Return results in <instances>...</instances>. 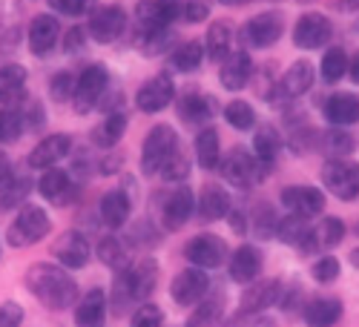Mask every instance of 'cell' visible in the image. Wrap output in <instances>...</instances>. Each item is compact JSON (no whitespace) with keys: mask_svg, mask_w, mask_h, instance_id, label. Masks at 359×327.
I'll list each match as a JSON object with an SVG mask.
<instances>
[{"mask_svg":"<svg viewBox=\"0 0 359 327\" xmlns=\"http://www.w3.org/2000/svg\"><path fill=\"white\" fill-rule=\"evenodd\" d=\"M26 287L35 299H41L49 310H67L78 299V284L67 276L64 267L55 264H35L26 273Z\"/></svg>","mask_w":359,"mask_h":327,"instance_id":"cell-1","label":"cell"},{"mask_svg":"<svg viewBox=\"0 0 359 327\" xmlns=\"http://www.w3.org/2000/svg\"><path fill=\"white\" fill-rule=\"evenodd\" d=\"M156 281H158V264L156 261L144 258V261L127 267V270L118 276L115 287H112V307H115V313L127 310L133 302L147 299V295L156 290Z\"/></svg>","mask_w":359,"mask_h":327,"instance_id":"cell-2","label":"cell"},{"mask_svg":"<svg viewBox=\"0 0 359 327\" xmlns=\"http://www.w3.org/2000/svg\"><path fill=\"white\" fill-rule=\"evenodd\" d=\"M178 150V138L175 130L167 124H158L156 130H149L147 141H144V150H141V169L147 175H156L164 169V164L175 155Z\"/></svg>","mask_w":359,"mask_h":327,"instance_id":"cell-3","label":"cell"},{"mask_svg":"<svg viewBox=\"0 0 359 327\" xmlns=\"http://www.w3.org/2000/svg\"><path fill=\"white\" fill-rule=\"evenodd\" d=\"M219 167H222V175L233 187H253L267 175V164L259 161L256 155H250L248 150H242V146H236Z\"/></svg>","mask_w":359,"mask_h":327,"instance_id":"cell-4","label":"cell"},{"mask_svg":"<svg viewBox=\"0 0 359 327\" xmlns=\"http://www.w3.org/2000/svg\"><path fill=\"white\" fill-rule=\"evenodd\" d=\"M46 232H49V216L41 207H23L9 224L6 239L12 247H29V244H38Z\"/></svg>","mask_w":359,"mask_h":327,"instance_id":"cell-5","label":"cell"},{"mask_svg":"<svg viewBox=\"0 0 359 327\" xmlns=\"http://www.w3.org/2000/svg\"><path fill=\"white\" fill-rule=\"evenodd\" d=\"M107 89H109V72H107V67L104 64H89L81 72V78H78L75 98H72L78 115H86L93 106H98Z\"/></svg>","mask_w":359,"mask_h":327,"instance_id":"cell-6","label":"cell"},{"mask_svg":"<svg viewBox=\"0 0 359 327\" xmlns=\"http://www.w3.org/2000/svg\"><path fill=\"white\" fill-rule=\"evenodd\" d=\"M322 181L337 198L353 201L359 195V164L348 158H331L322 167Z\"/></svg>","mask_w":359,"mask_h":327,"instance_id":"cell-7","label":"cell"},{"mask_svg":"<svg viewBox=\"0 0 359 327\" xmlns=\"http://www.w3.org/2000/svg\"><path fill=\"white\" fill-rule=\"evenodd\" d=\"M282 29H285L282 15L262 12V15H256L253 20H248V26L242 29V41H245L250 49H267V46H273V43L282 38Z\"/></svg>","mask_w":359,"mask_h":327,"instance_id":"cell-8","label":"cell"},{"mask_svg":"<svg viewBox=\"0 0 359 327\" xmlns=\"http://www.w3.org/2000/svg\"><path fill=\"white\" fill-rule=\"evenodd\" d=\"M207 290H210V279H207L204 270H198V267H190V270L184 273H178L170 284V295H172V302L175 305H182V307H190V305H198Z\"/></svg>","mask_w":359,"mask_h":327,"instance_id":"cell-9","label":"cell"},{"mask_svg":"<svg viewBox=\"0 0 359 327\" xmlns=\"http://www.w3.org/2000/svg\"><path fill=\"white\" fill-rule=\"evenodd\" d=\"M184 256H187V261H193L198 267V270H213V267L224 264L227 247H224V242L219 239V235L204 232V235H196V239L187 244Z\"/></svg>","mask_w":359,"mask_h":327,"instance_id":"cell-10","label":"cell"},{"mask_svg":"<svg viewBox=\"0 0 359 327\" xmlns=\"http://www.w3.org/2000/svg\"><path fill=\"white\" fill-rule=\"evenodd\" d=\"M331 35H334L331 20H327L325 15L311 12V15L299 18V23H296V29H293V43H296L299 49H319L322 43L331 41Z\"/></svg>","mask_w":359,"mask_h":327,"instance_id":"cell-11","label":"cell"},{"mask_svg":"<svg viewBox=\"0 0 359 327\" xmlns=\"http://www.w3.org/2000/svg\"><path fill=\"white\" fill-rule=\"evenodd\" d=\"M124 26H127V15L121 6H104L89 15V38L98 43H112L124 32Z\"/></svg>","mask_w":359,"mask_h":327,"instance_id":"cell-12","label":"cell"},{"mask_svg":"<svg viewBox=\"0 0 359 327\" xmlns=\"http://www.w3.org/2000/svg\"><path fill=\"white\" fill-rule=\"evenodd\" d=\"M175 95V86H172V78L170 75H156L149 78L135 95V104L141 112H158L164 109Z\"/></svg>","mask_w":359,"mask_h":327,"instance_id":"cell-13","label":"cell"},{"mask_svg":"<svg viewBox=\"0 0 359 327\" xmlns=\"http://www.w3.org/2000/svg\"><path fill=\"white\" fill-rule=\"evenodd\" d=\"M282 204L290 210V216L311 218V216L322 213L325 195L316 187H287V190H282Z\"/></svg>","mask_w":359,"mask_h":327,"instance_id":"cell-14","label":"cell"},{"mask_svg":"<svg viewBox=\"0 0 359 327\" xmlns=\"http://www.w3.org/2000/svg\"><path fill=\"white\" fill-rule=\"evenodd\" d=\"M69 150H72V138L69 135H64V132L49 135V138H43L35 146V150H32V155H29V164H32L35 169H52L57 161L69 155Z\"/></svg>","mask_w":359,"mask_h":327,"instance_id":"cell-15","label":"cell"},{"mask_svg":"<svg viewBox=\"0 0 359 327\" xmlns=\"http://www.w3.org/2000/svg\"><path fill=\"white\" fill-rule=\"evenodd\" d=\"M262 273V253L250 244L238 247L230 258V279L238 284H253Z\"/></svg>","mask_w":359,"mask_h":327,"instance_id":"cell-16","label":"cell"},{"mask_svg":"<svg viewBox=\"0 0 359 327\" xmlns=\"http://www.w3.org/2000/svg\"><path fill=\"white\" fill-rule=\"evenodd\" d=\"M57 35H61V26L52 15H38L29 26V49H32L38 57L49 55L52 46L57 43Z\"/></svg>","mask_w":359,"mask_h":327,"instance_id":"cell-17","label":"cell"},{"mask_svg":"<svg viewBox=\"0 0 359 327\" xmlns=\"http://www.w3.org/2000/svg\"><path fill=\"white\" fill-rule=\"evenodd\" d=\"M38 190L43 193V198H49L57 207H64V204H69L75 198V184H72L69 172H64V169H46Z\"/></svg>","mask_w":359,"mask_h":327,"instance_id":"cell-18","label":"cell"},{"mask_svg":"<svg viewBox=\"0 0 359 327\" xmlns=\"http://www.w3.org/2000/svg\"><path fill=\"white\" fill-rule=\"evenodd\" d=\"M55 258L61 261L64 267H69V270H78V267H83L89 261V244L81 232H67L57 239L55 244Z\"/></svg>","mask_w":359,"mask_h":327,"instance_id":"cell-19","label":"cell"},{"mask_svg":"<svg viewBox=\"0 0 359 327\" xmlns=\"http://www.w3.org/2000/svg\"><path fill=\"white\" fill-rule=\"evenodd\" d=\"M193 193L187 187H178L175 193H170V198L164 201V227L167 230H178L182 224H187V218L193 216Z\"/></svg>","mask_w":359,"mask_h":327,"instance_id":"cell-20","label":"cell"},{"mask_svg":"<svg viewBox=\"0 0 359 327\" xmlns=\"http://www.w3.org/2000/svg\"><path fill=\"white\" fill-rule=\"evenodd\" d=\"M250 75H253V61H250L248 52H233L222 61L219 78L227 89H242L250 81Z\"/></svg>","mask_w":359,"mask_h":327,"instance_id":"cell-21","label":"cell"},{"mask_svg":"<svg viewBox=\"0 0 359 327\" xmlns=\"http://www.w3.org/2000/svg\"><path fill=\"white\" fill-rule=\"evenodd\" d=\"M313 83V64L308 61H296L285 75H282V83H279V95L276 98H299L305 95Z\"/></svg>","mask_w":359,"mask_h":327,"instance_id":"cell-22","label":"cell"},{"mask_svg":"<svg viewBox=\"0 0 359 327\" xmlns=\"http://www.w3.org/2000/svg\"><path fill=\"white\" fill-rule=\"evenodd\" d=\"M276 235H279L285 244L302 247V250H313V227H311L308 218H302V216H287V218H282L279 227H276Z\"/></svg>","mask_w":359,"mask_h":327,"instance_id":"cell-23","label":"cell"},{"mask_svg":"<svg viewBox=\"0 0 359 327\" xmlns=\"http://www.w3.org/2000/svg\"><path fill=\"white\" fill-rule=\"evenodd\" d=\"M104 319H107V295H104V290L95 287L81 299L75 321H78V327H104Z\"/></svg>","mask_w":359,"mask_h":327,"instance_id":"cell-24","label":"cell"},{"mask_svg":"<svg viewBox=\"0 0 359 327\" xmlns=\"http://www.w3.org/2000/svg\"><path fill=\"white\" fill-rule=\"evenodd\" d=\"M198 213L204 221H219L230 213V195L219 184H207L198 198Z\"/></svg>","mask_w":359,"mask_h":327,"instance_id":"cell-25","label":"cell"},{"mask_svg":"<svg viewBox=\"0 0 359 327\" xmlns=\"http://www.w3.org/2000/svg\"><path fill=\"white\" fill-rule=\"evenodd\" d=\"M23 83H26V69L18 64L0 67V104L15 106L23 98Z\"/></svg>","mask_w":359,"mask_h":327,"instance_id":"cell-26","label":"cell"},{"mask_svg":"<svg viewBox=\"0 0 359 327\" xmlns=\"http://www.w3.org/2000/svg\"><path fill=\"white\" fill-rule=\"evenodd\" d=\"M101 218H104V224L107 227H124L127 224V218H130V198H127V193H121V190H112V193H107L104 198H101Z\"/></svg>","mask_w":359,"mask_h":327,"instance_id":"cell-27","label":"cell"},{"mask_svg":"<svg viewBox=\"0 0 359 327\" xmlns=\"http://www.w3.org/2000/svg\"><path fill=\"white\" fill-rule=\"evenodd\" d=\"M325 118L337 127H348L359 121V98L356 95H334L325 104Z\"/></svg>","mask_w":359,"mask_h":327,"instance_id":"cell-28","label":"cell"},{"mask_svg":"<svg viewBox=\"0 0 359 327\" xmlns=\"http://www.w3.org/2000/svg\"><path fill=\"white\" fill-rule=\"evenodd\" d=\"M282 284L279 281H253L248 287V293L242 295V313H250V310H262V307H271L276 302Z\"/></svg>","mask_w":359,"mask_h":327,"instance_id":"cell-29","label":"cell"},{"mask_svg":"<svg viewBox=\"0 0 359 327\" xmlns=\"http://www.w3.org/2000/svg\"><path fill=\"white\" fill-rule=\"evenodd\" d=\"M230 46H233V29H230V23L216 20L210 29H207V41H204L207 57H210V61H224V57L230 55Z\"/></svg>","mask_w":359,"mask_h":327,"instance_id":"cell-30","label":"cell"},{"mask_svg":"<svg viewBox=\"0 0 359 327\" xmlns=\"http://www.w3.org/2000/svg\"><path fill=\"white\" fill-rule=\"evenodd\" d=\"M342 319V302L337 299H316L305 310L308 327H334Z\"/></svg>","mask_w":359,"mask_h":327,"instance_id":"cell-31","label":"cell"},{"mask_svg":"<svg viewBox=\"0 0 359 327\" xmlns=\"http://www.w3.org/2000/svg\"><path fill=\"white\" fill-rule=\"evenodd\" d=\"M196 158L204 169H216L222 164V146H219V132L207 127L196 135Z\"/></svg>","mask_w":359,"mask_h":327,"instance_id":"cell-32","label":"cell"},{"mask_svg":"<svg viewBox=\"0 0 359 327\" xmlns=\"http://www.w3.org/2000/svg\"><path fill=\"white\" fill-rule=\"evenodd\" d=\"M127 130V115L124 112H109L104 121L93 130V144L98 146H115Z\"/></svg>","mask_w":359,"mask_h":327,"instance_id":"cell-33","label":"cell"},{"mask_svg":"<svg viewBox=\"0 0 359 327\" xmlns=\"http://www.w3.org/2000/svg\"><path fill=\"white\" fill-rule=\"evenodd\" d=\"M210 106H213L210 98H204L198 92H187V95H182V101H178V115H182L187 124H201L213 115Z\"/></svg>","mask_w":359,"mask_h":327,"instance_id":"cell-34","label":"cell"},{"mask_svg":"<svg viewBox=\"0 0 359 327\" xmlns=\"http://www.w3.org/2000/svg\"><path fill=\"white\" fill-rule=\"evenodd\" d=\"M282 150V135L273 130V127H262L253 138V155L264 164H271Z\"/></svg>","mask_w":359,"mask_h":327,"instance_id":"cell-35","label":"cell"},{"mask_svg":"<svg viewBox=\"0 0 359 327\" xmlns=\"http://www.w3.org/2000/svg\"><path fill=\"white\" fill-rule=\"evenodd\" d=\"M345 239V224L339 218H322L313 227V247H337Z\"/></svg>","mask_w":359,"mask_h":327,"instance_id":"cell-36","label":"cell"},{"mask_svg":"<svg viewBox=\"0 0 359 327\" xmlns=\"http://www.w3.org/2000/svg\"><path fill=\"white\" fill-rule=\"evenodd\" d=\"M201 57H204V46H201V41L182 43V46L172 52V69H178V72H193V69L201 67Z\"/></svg>","mask_w":359,"mask_h":327,"instance_id":"cell-37","label":"cell"},{"mask_svg":"<svg viewBox=\"0 0 359 327\" xmlns=\"http://www.w3.org/2000/svg\"><path fill=\"white\" fill-rule=\"evenodd\" d=\"M23 130H26V115H23V109L6 106L4 112H0V144L18 141Z\"/></svg>","mask_w":359,"mask_h":327,"instance_id":"cell-38","label":"cell"},{"mask_svg":"<svg viewBox=\"0 0 359 327\" xmlns=\"http://www.w3.org/2000/svg\"><path fill=\"white\" fill-rule=\"evenodd\" d=\"M319 72H322V78H325L327 83L342 81V75L348 72V55H345V49H339V46L327 49V52H325V57H322Z\"/></svg>","mask_w":359,"mask_h":327,"instance_id":"cell-39","label":"cell"},{"mask_svg":"<svg viewBox=\"0 0 359 327\" xmlns=\"http://www.w3.org/2000/svg\"><path fill=\"white\" fill-rule=\"evenodd\" d=\"M224 118H227V124L236 127V130H250V127L256 124V112H253V106H250L248 101H233V104H227Z\"/></svg>","mask_w":359,"mask_h":327,"instance_id":"cell-40","label":"cell"},{"mask_svg":"<svg viewBox=\"0 0 359 327\" xmlns=\"http://www.w3.org/2000/svg\"><path fill=\"white\" fill-rule=\"evenodd\" d=\"M322 150L331 155V158H345V155H351V150H353V138H351L348 132H342V130L325 132V135H322Z\"/></svg>","mask_w":359,"mask_h":327,"instance_id":"cell-41","label":"cell"},{"mask_svg":"<svg viewBox=\"0 0 359 327\" xmlns=\"http://www.w3.org/2000/svg\"><path fill=\"white\" fill-rule=\"evenodd\" d=\"M29 190H32L29 178H26V175H15L12 181L6 184V190L0 193V207H4V210H12V207H18V204L29 195Z\"/></svg>","mask_w":359,"mask_h":327,"instance_id":"cell-42","label":"cell"},{"mask_svg":"<svg viewBox=\"0 0 359 327\" xmlns=\"http://www.w3.org/2000/svg\"><path fill=\"white\" fill-rule=\"evenodd\" d=\"M98 258L107 264V267H115V270H121L124 261H127V253H124V244L118 242V239H101L98 244Z\"/></svg>","mask_w":359,"mask_h":327,"instance_id":"cell-43","label":"cell"},{"mask_svg":"<svg viewBox=\"0 0 359 327\" xmlns=\"http://www.w3.org/2000/svg\"><path fill=\"white\" fill-rule=\"evenodd\" d=\"M75 86H78V81H75L72 72H57V75L52 78V83H49V95H52L57 104H67V101L75 98Z\"/></svg>","mask_w":359,"mask_h":327,"instance_id":"cell-44","label":"cell"},{"mask_svg":"<svg viewBox=\"0 0 359 327\" xmlns=\"http://www.w3.org/2000/svg\"><path fill=\"white\" fill-rule=\"evenodd\" d=\"M172 46V32H170V26L167 29H156V32H149L147 38H141V49L144 55H161Z\"/></svg>","mask_w":359,"mask_h":327,"instance_id":"cell-45","label":"cell"},{"mask_svg":"<svg viewBox=\"0 0 359 327\" xmlns=\"http://www.w3.org/2000/svg\"><path fill=\"white\" fill-rule=\"evenodd\" d=\"M219 319H222V307H219V302H204V305L190 316V321H187L184 327H216Z\"/></svg>","mask_w":359,"mask_h":327,"instance_id":"cell-46","label":"cell"},{"mask_svg":"<svg viewBox=\"0 0 359 327\" xmlns=\"http://www.w3.org/2000/svg\"><path fill=\"white\" fill-rule=\"evenodd\" d=\"M184 15L182 0H156V23L158 29H167L172 20H178Z\"/></svg>","mask_w":359,"mask_h":327,"instance_id":"cell-47","label":"cell"},{"mask_svg":"<svg viewBox=\"0 0 359 327\" xmlns=\"http://www.w3.org/2000/svg\"><path fill=\"white\" fill-rule=\"evenodd\" d=\"M311 276H313L319 284H331V281H337V276H339V261H337L334 256H322V258L311 267Z\"/></svg>","mask_w":359,"mask_h":327,"instance_id":"cell-48","label":"cell"},{"mask_svg":"<svg viewBox=\"0 0 359 327\" xmlns=\"http://www.w3.org/2000/svg\"><path fill=\"white\" fill-rule=\"evenodd\" d=\"M187 172H190V161L184 158L182 150H175V155H172V158L164 164V169H161V175L167 178V181H184Z\"/></svg>","mask_w":359,"mask_h":327,"instance_id":"cell-49","label":"cell"},{"mask_svg":"<svg viewBox=\"0 0 359 327\" xmlns=\"http://www.w3.org/2000/svg\"><path fill=\"white\" fill-rule=\"evenodd\" d=\"M164 324V313L156 305H141L133 316V327H161Z\"/></svg>","mask_w":359,"mask_h":327,"instance_id":"cell-50","label":"cell"},{"mask_svg":"<svg viewBox=\"0 0 359 327\" xmlns=\"http://www.w3.org/2000/svg\"><path fill=\"white\" fill-rule=\"evenodd\" d=\"M52 9L55 12H61V15H86L89 9L95 6V0H49Z\"/></svg>","mask_w":359,"mask_h":327,"instance_id":"cell-51","label":"cell"},{"mask_svg":"<svg viewBox=\"0 0 359 327\" xmlns=\"http://www.w3.org/2000/svg\"><path fill=\"white\" fill-rule=\"evenodd\" d=\"M210 15V0H187L184 4V20L187 23H201Z\"/></svg>","mask_w":359,"mask_h":327,"instance_id":"cell-52","label":"cell"},{"mask_svg":"<svg viewBox=\"0 0 359 327\" xmlns=\"http://www.w3.org/2000/svg\"><path fill=\"white\" fill-rule=\"evenodd\" d=\"M23 324V307L15 302H6L0 307V327H20Z\"/></svg>","mask_w":359,"mask_h":327,"instance_id":"cell-53","label":"cell"},{"mask_svg":"<svg viewBox=\"0 0 359 327\" xmlns=\"http://www.w3.org/2000/svg\"><path fill=\"white\" fill-rule=\"evenodd\" d=\"M83 41H86V32H83V29H69V32L64 35V49L69 52V55H78L81 49H83Z\"/></svg>","mask_w":359,"mask_h":327,"instance_id":"cell-54","label":"cell"},{"mask_svg":"<svg viewBox=\"0 0 359 327\" xmlns=\"http://www.w3.org/2000/svg\"><path fill=\"white\" fill-rule=\"evenodd\" d=\"M12 178H15V172H12V164H9V158H6L4 153H0V193L6 190V184L12 181Z\"/></svg>","mask_w":359,"mask_h":327,"instance_id":"cell-55","label":"cell"},{"mask_svg":"<svg viewBox=\"0 0 359 327\" xmlns=\"http://www.w3.org/2000/svg\"><path fill=\"white\" fill-rule=\"evenodd\" d=\"M348 75H351V81L353 83H359V52L351 57V61H348Z\"/></svg>","mask_w":359,"mask_h":327,"instance_id":"cell-56","label":"cell"},{"mask_svg":"<svg viewBox=\"0 0 359 327\" xmlns=\"http://www.w3.org/2000/svg\"><path fill=\"white\" fill-rule=\"evenodd\" d=\"M342 9H359V0H339Z\"/></svg>","mask_w":359,"mask_h":327,"instance_id":"cell-57","label":"cell"},{"mask_svg":"<svg viewBox=\"0 0 359 327\" xmlns=\"http://www.w3.org/2000/svg\"><path fill=\"white\" fill-rule=\"evenodd\" d=\"M222 4H227V6H242V4H248V0H222Z\"/></svg>","mask_w":359,"mask_h":327,"instance_id":"cell-58","label":"cell"},{"mask_svg":"<svg viewBox=\"0 0 359 327\" xmlns=\"http://www.w3.org/2000/svg\"><path fill=\"white\" fill-rule=\"evenodd\" d=\"M351 261H353V264L359 267V250H353V253H351Z\"/></svg>","mask_w":359,"mask_h":327,"instance_id":"cell-59","label":"cell"}]
</instances>
